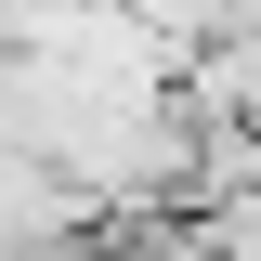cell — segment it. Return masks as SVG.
I'll return each instance as SVG.
<instances>
[{"label": "cell", "mask_w": 261, "mask_h": 261, "mask_svg": "<svg viewBox=\"0 0 261 261\" xmlns=\"http://www.w3.org/2000/svg\"><path fill=\"white\" fill-rule=\"evenodd\" d=\"M222 248H235V261H261V209H235V235H222Z\"/></svg>", "instance_id": "1"}]
</instances>
